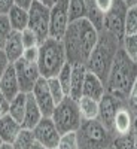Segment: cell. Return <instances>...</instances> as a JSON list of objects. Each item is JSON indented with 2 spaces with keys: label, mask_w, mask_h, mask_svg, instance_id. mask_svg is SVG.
Instances as JSON below:
<instances>
[{
  "label": "cell",
  "mask_w": 137,
  "mask_h": 149,
  "mask_svg": "<svg viewBox=\"0 0 137 149\" xmlns=\"http://www.w3.org/2000/svg\"><path fill=\"white\" fill-rule=\"evenodd\" d=\"M95 2V5H97V8L100 9L103 14H106V12L112 8V5H113V2L115 0H94Z\"/></svg>",
  "instance_id": "74e56055"
},
{
  "label": "cell",
  "mask_w": 137,
  "mask_h": 149,
  "mask_svg": "<svg viewBox=\"0 0 137 149\" xmlns=\"http://www.w3.org/2000/svg\"><path fill=\"white\" fill-rule=\"evenodd\" d=\"M137 33V6L128 8L125 17V36H131Z\"/></svg>",
  "instance_id": "83f0119b"
},
{
  "label": "cell",
  "mask_w": 137,
  "mask_h": 149,
  "mask_svg": "<svg viewBox=\"0 0 137 149\" xmlns=\"http://www.w3.org/2000/svg\"><path fill=\"white\" fill-rule=\"evenodd\" d=\"M79 112L82 119H97L98 118V100L82 95L78 100Z\"/></svg>",
  "instance_id": "7402d4cb"
},
{
  "label": "cell",
  "mask_w": 137,
  "mask_h": 149,
  "mask_svg": "<svg viewBox=\"0 0 137 149\" xmlns=\"http://www.w3.org/2000/svg\"><path fill=\"white\" fill-rule=\"evenodd\" d=\"M57 79L60 81L63 90L66 91V94L69 95V91H70V79H72V64L70 63H66L63 66V69L60 70Z\"/></svg>",
  "instance_id": "f546056e"
},
{
  "label": "cell",
  "mask_w": 137,
  "mask_h": 149,
  "mask_svg": "<svg viewBox=\"0 0 137 149\" xmlns=\"http://www.w3.org/2000/svg\"><path fill=\"white\" fill-rule=\"evenodd\" d=\"M0 91L3 93V95L8 98L9 102L15 95H18L21 93L19 82H18V78H17V72H15L14 64H9V67L6 69L2 79H0Z\"/></svg>",
  "instance_id": "2e32d148"
},
{
  "label": "cell",
  "mask_w": 137,
  "mask_h": 149,
  "mask_svg": "<svg viewBox=\"0 0 137 149\" xmlns=\"http://www.w3.org/2000/svg\"><path fill=\"white\" fill-rule=\"evenodd\" d=\"M133 136H134V146L137 149V116L134 118V127H133Z\"/></svg>",
  "instance_id": "60d3db41"
},
{
  "label": "cell",
  "mask_w": 137,
  "mask_h": 149,
  "mask_svg": "<svg viewBox=\"0 0 137 149\" xmlns=\"http://www.w3.org/2000/svg\"><path fill=\"white\" fill-rule=\"evenodd\" d=\"M14 31L10 27V22L8 15H0V49H3L8 37L10 36V33Z\"/></svg>",
  "instance_id": "4dcf8cb0"
},
{
  "label": "cell",
  "mask_w": 137,
  "mask_h": 149,
  "mask_svg": "<svg viewBox=\"0 0 137 149\" xmlns=\"http://www.w3.org/2000/svg\"><path fill=\"white\" fill-rule=\"evenodd\" d=\"M119 48H121V42L115 36H112L106 30L98 31V40L85 64L88 72L97 74L106 84L109 70L112 67V63H113Z\"/></svg>",
  "instance_id": "3957f363"
},
{
  "label": "cell",
  "mask_w": 137,
  "mask_h": 149,
  "mask_svg": "<svg viewBox=\"0 0 137 149\" xmlns=\"http://www.w3.org/2000/svg\"><path fill=\"white\" fill-rule=\"evenodd\" d=\"M26 104H27V94H26V93H19L18 95H15V97L10 100L9 115L14 118L15 121H18L19 124H22V119H24V113H26Z\"/></svg>",
  "instance_id": "603a6c76"
},
{
  "label": "cell",
  "mask_w": 137,
  "mask_h": 149,
  "mask_svg": "<svg viewBox=\"0 0 137 149\" xmlns=\"http://www.w3.org/2000/svg\"><path fill=\"white\" fill-rule=\"evenodd\" d=\"M36 143L33 130L29 128H21V131L18 133L17 139L14 140V149H31L33 145Z\"/></svg>",
  "instance_id": "cb8c5ba5"
},
{
  "label": "cell",
  "mask_w": 137,
  "mask_h": 149,
  "mask_svg": "<svg viewBox=\"0 0 137 149\" xmlns=\"http://www.w3.org/2000/svg\"><path fill=\"white\" fill-rule=\"evenodd\" d=\"M124 104H127L125 102H121L118 100V98H115L113 95H110V94H104L102 97V100L98 102V121H100L103 125L112 131V127H113V118H115V113H116V110L124 106Z\"/></svg>",
  "instance_id": "7c38bea8"
},
{
  "label": "cell",
  "mask_w": 137,
  "mask_h": 149,
  "mask_svg": "<svg viewBox=\"0 0 137 149\" xmlns=\"http://www.w3.org/2000/svg\"><path fill=\"white\" fill-rule=\"evenodd\" d=\"M0 149H14V145L12 143H2V146H0Z\"/></svg>",
  "instance_id": "ee69618b"
},
{
  "label": "cell",
  "mask_w": 137,
  "mask_h": 149,
  "mask_svg": "<svg viewBox=\"0 0 137 149\" xmlns=\"http://www.w3.org/2000/svg\"><path fill=\"white\" fill-rule=\"evenodd\" d=\"M9 64H12V63H9V60H8L6 54L3 52V49H0V79H2L3 73L6 72V69L9 67Z\"/></svg>",
  "instance_id": "8d00e7d4"
},
{
  "label": "cell",
  "mask_w": 137,
  "mask_h": 149,
  "mask_svg": "<svg viewBox=\"0 0 137 149\" xmlns=\"http://www.w3.org/2000/svg\"><path fill=\"white\" fill-rule=\"evenodd\" d=\"M8 18L10 22V27L14 31H22L29 27V10H24L18 6H12L8 12Z\"/></svg>",
  "instance_id": "44dd1931"
},
{
  "label": "cell",
  "mask_w": 137,
  "mask_h": 149,
  "mask_svg": "<svg viewBox=\"0 0 137 149\" xmlns=\"http://www.w3.org/2000/svg\"><path fill=\"white\" fill-rule=\"evenodd\" d=\"M85 15H86L85 0H70V6H69V22L82 19V18H85Z\"/></svg>",
  "instance_id": "d4e9b609"
},
{
  "label": "cell",
  "mask_w": 137,
  "mask_h": 149,
  "mask_svg": "<svg viewBox=\"0 0 137 149\" xmlns=\"http://www.w3.org/2000/svg\"><path fill=\"white\" fill-rule=\"evenodd\" d=\"M33 134H34L36 142L43 145L45 148H48V149L58 148V142H60L61 134L57 130L55 124L51 118L43 116L39 122H37V125L33 128Z\"/></svg>",
  "instance_id": "8fae6325"
},
{
  "label": "cell",
  "mask_w": 137,
  "mask_h": 149,
  "mask_svg": "<svg viewBox=\"0 0 137 149\" xmlns=\"http://www.w3.org/2000/svg\"><path fill=\"white\" fill-rule=\"evenodd\" d=\"M21 40H22L24 48H33V46H39L40 45V42H39V39H37L36 33L31 29H29V27L26 30L21 31Z\"/></svg>",
  "instance_id": "d6a6232c"
},
{
  "label": "cell",
  "mask_w": 137,
  "mask_h": 149,
  "mask_svg": "<svg viewBox=\"0 0 137 149\" xmlns=\"http://www.w3.org/2000/svg\"><path fill=\"white\" fill-rule=\"evenodd\" d=\"M127 106L130 107V110L133 112V115L137 116V78L134 81V85L128 94V98H127Z\"/></svg>",
  "instance_id": "836d02e7"
},
{
  "label": "cell",
  "mask_w": 137,
  "mask_h": 149,
  "mask_svg": "<svg viewBox=\"0 0 137 149\" xmlns=\"http://www.w3.org/2000/svg\"><path fill=\"white\" fill-rule=\"evenodd\" d=\"M39 2H42L43 5H46V6H49V8H51V6L55 3V0H39Z\"/></svg>",
  "instance_id": "7bdbcfd3"
},
{
  "label": "cell",
  "mask_w": 137,
  "mask_h": 149,
  "mask_svg": "<svg viewBox=\"0 0 137 149\" xmlns=\"http://www.w3.org/2000/svg\"><path fill=\"white\" fill-rule=\"evenodd\" d=\"M61 40L66 49L67 63L86 64L98 40V30L86 18H82L69 22L67 30Z\"/></svg>",
  "instance_id": "6da1fadb"
},
{
  "label": "cell",
  "mask_w": 137,
  "mask_h": 149,
  "mask_svg": "<svg viewBox=\"0 0 137 149\" xmlns=\"http://www.w3.org/2000/svg\"><path fill=\"white\" fill-rule=\"evenodd\" d=\"M51 119L54 121L60 134H66V133H70V131H78V128L82 124V116H81V112H79L78 102L73 100L72 97L66 95L63 100L55 106L52 115H51Z\"/></svg>",
  "instance_id": "8992f818"
},
{
  "label": "cell",
  "mask_w": 137,
  "mask_h": 149,
  "mask_svg": "<svg viewBox=\"0 0 137 149\" xmlns=\"http://www.w3.org/2000/svg\"><path fill=\"white\" fill-rule=\"evenodd\" d=\"M134 115L130 110V107L127 104L121 106L113 118V127H112V133L116 136H127L130 133H133V127H134Z\"/></svg>",
  "instance_id": "5bb4252c"
},
{
  "label": "cell",
  "mask_w": 137,
  "mask_h": 149,
  "mask_svg": "<svg viewBox=\"0 0 137 149\" xmlns=\"http://www.w3.org/2000/svg\"><path fill=\"white\" fill-rule=\"evenodd\" d=\"M137 78V64L125 54L122 48L118 49L106 79V93L127 103L128 94Z\"/></svg>",
  "instance_id": "7a4b0ae2"
},
{
  "label": "cell",
  "mask_w": 137,
  "mask_h": 149,
  "mask_svg": "<svg viewBox=\"0 0 137 149\" xmlns=\"http://www.w3.org/2000/svg\"><path fill=\"white\" fill-rule=\"evenodd\" d=\"M21 58H24L26 61H29V63H37V60H39V46L26 48Z\"/></svg>",
  "instance_id": "e575fe53"
},
{
  "label": "cell",
  "mask_w": 137,
  "mask_h": 149,
  "mask_svg": "<svg viewBox=\"0 0 137 149\" xmlns=\"http://www.w3.org/2000/svg\"><path fill=\"white\" fill-rule=\"evenodd\" d=\"M31 149H48V148H45L43 145H40V143H37V142H36V143L33 145V148H31Z\"/></svg>",
  "instance_id": "f6af8a7d"
},
{
  "label": "cell",
  "mask_w": 137,
  "mask_h": 149,
  "mask_svg": "<svg viewBox=\"0 0 137 149\" xmlns=\"http://www.w3.org/2000/svg\"><path fill=\"white\" fill-rule=\"evenodd\" d=\"M46 81H48V86H49V93H51L54 102H55V106H57L67 94L63 90V86H61V84H60V81L57 78H49Z\"/></svg>",
  "instance_id": "4316f807"
},
{
  "label": "cell",
  "mask_w": 137,
  "mask_h": 149,
  "mask_svg": "<svg viewBox=\"0 0 137 149\" xmlns=\"http://www.w3.org/2000/svg\"><path fill=\"white\" fill-rule=\"evenodd\" d=\"M14 67L17 72V78L19 82L21 93H26V94L31 93L36 82L42 78L39 67H37V63H29L24 58H19L18 61L14 63Z\"/></svg>",
  "instance_id": "30bf717a"
},
{
  "label": "cell",
  "mask_w": 137,
  "mask_h": 149,
  "mask_svg": "<svg viewBox=\"0 0 137 149\" xmlns=\"http://www.w3.org/2000/svg\"><path fill=\"white\" fill-rule=\"evenodd\" d=\"M86 72H88V69H86L85 64H72V79H70L69 97H72L76 102L82 97V88H83Z\"/></svg>",
  "instance_id": "e0dca14e"
},
{
  "label": "cell",
  "mask_w": 137,
  "mask_h": 149,
  "mask_svg": "<svg viewBox=\"0 0 137 149\" xmlns=\"http://www.w3.org/2000/svg\"><path fill=\"white\" fill-rule=\"evenodd\" d=\"M121 48L125 51V54L137 64V33L131 36H124Z\"/></svg>",
  "instance_id": "484cf974"
},
{
  "label": "cell",
  "mask_w": 137,
  "mask_h": 149,
  "mask_svg": "<svg viewBox=\"0 0 137 149\" xmlns=\"http://www.w3.org/2000/svg\"><path fill=\"white\" fill-rule=\"evenodd\" d=\"M24 49L26 48H24L22 40H21V33L19 31H12L10 36L8 37L5 46H3V52L6 54L9 63L14 64L15 61H18L22 57Z\"/></svg>",
  "instance_id": "d6986e66"
},
{
  "label": "cell",
  "mask_w": 137,
  "mask_h": 149,
  "mask_svg": "<svg viewBox=\"0 0 137 149\" xmlns=\"http://www.w3.org/2000/svg\"><path fill=\"white\" fill-rule=\"evenodd\" d=\"M55 149H58V148H55Z\"/></svg>",
  "instance_id": "c3c4849f"
},
{
  "label": "cell",
  "mask_w": 137,
  "mask_h": 149,
  "mask_svg": "<svg viewBox=\"0 0 137 149\" xmlns=\"http://www.w3.org/2000/svg\"><path fill=\"white\" fill-rule=\"evenodd\" d=\"M76 136L79 149H107L115 140V134L98 119H82Z\"/></svg>",
  "instance_id": "5b68a950"
},
{
  "label": "cell",
  "mask_w": 137,
  "mask_h": 149,
  "mask_svg": "<svg viewBox=\"0 0 137 149\" xmlns=\"http://www.w3.org/2000/svg\"><path fill=\"white\" fill-rule=\"evenodd\" d=\"M22 125L15 121L10 115H5L0 118V139L5 143H14L18 133L21 131Z\"/></svg>",
  "instance_id": "ffe728a7"
},
{
  "label": "cell",
  "mask_w": 137,
  "mask_h": 149,
  "mask_svg": "<svg viewBox=\"0 0 137 149\" xmlns=\"http://www.w3.org/2000/svg\"><path fill=\"white\" fill-rule=\"evenodd\" d=\"M128 8L124 5L122 0H115L112 8L104 14L103 30L115 36L122 45V39L125 36V17Z\"/></svg>",
  "instance_id": "ba28073f"
},
{
  "label": "cell",
  "mask_w": 137,
  "mask_h": 149,
  "mask_svg": "<svg viewBox=\"0 0 137 149\" xmlns=\"http://www.w3.org/2000/svg\"><path fill=\"white\" fill-rule=\"evenodd\" d=\"M12 6H14V0H0V15H8Z\"/></svg>",
  "instance_id": "f35d334b"
},
{
  "label": "cell",
  "mask_w": 137,
  "mask_h": 149,
  "mask_svg": "<svg viewBox=\"0 0 137 149\" xmlns=\"http://www.w3.org/2000/svg\"><path fill=\"white\" fill-rule=\"evenodd\" d=\"M31 93L34 95V100H36L37 106H39L42 115L51 118L52 112L55 109V102H54L51 93H49L48 81L45 78H40L39 81L36 82V85H34V88H33Z\"/></svg>",
  "instance_id": "4fadbf2b"
},
{
  "label": "cell",
  "mask_w": 137,
  "mask_h": 149,
  "mask_svg": "<svg viewBox=\"0 0 137 149\" xmlns=\"http://www.w3.org/2000/svg\"><path fill=\"white\" fill-rule=\"evenodd\" d=\"M43 118L42 112L37 106L36 100H34V95L33 93H27V104H26V113H24V119H22V128H29L33 130L37 122Z\"/></svg>",
  "instance_id": "ac0fdd59"
},
{
  "label": "cell",
  "mask_w": 137,
  "mask_h": 149,
  "mask_svg": "<svg viewBox=\"0 0 137 149\" xmlns=\"http://www.w3.org/2000/svg\"><path fill=\"white\" fill-rule=\"evenodd\" d=\"M49 24H51V8L34 0L29 9V29H31L39 42H45L49 37Z\"/></svg>",
  "instance_id": "52a82bcc"
},
{
  "label": "cell",
  "mask_w": 137,
  "mask_h": 149,
  "mask_svg": "<svg viewBox=\"0 0 137 149\" xmlns=\"http://www.w3.org/2000/svg\"><path fill=\"white\" fill-rule=\"evenodd\" d=\"M104 94H106V84L97 74L86 72L85 81H83V88H82V95L100 102Z\"/></svg>",
  "instance_id": "9a60e30c"
},
{
  "label": "cell",
  "mask_w": 137,
  "mask_h": 149,
  "mask_svg": "<svg viewBox=\"0 0 137 149\" xmlns=\"http://www.w3.org/2000/svg\"><path fill=\"white\" fill-rule=\"evenodd\" d=\"M58 149H79L76 131L61 134L60 142H58Z\"/></svg>",
  "instance_id": "f1b7e54d"
},
{
  "label": "cell",
  "mask_w": 137,
  "mask_h": 149,
  "mask_svg": "<svg viewBox=\"0 0 137 149\" xmlns=\"http://www.w3.org/2000/svg\"><path fill=\"white\" fill-rule=\"evenodd\" d=\"M69 6L70 0H55L51 6V24H49V37L61 40L69 26Z\"/></svg>",
  "instance_id": "9c48e42d"
},
{
  "label": "cell",
  "mask_w": 137,
  "mask_h": 149,
  "mask_svg": "<svg viewBox=\"0 0 137 149\" xmlns=\"http://www.w3.org/2000/svg\"><path fill=\"white\" fill-rule=\"evenodd\" d=\"M107 149H115V148H113V145H112V146H110V148H107Z\"/></svg>",
  "instance_id": "bcb514c9"
},
{
  "label": "cell",
  "mask_w": 137,
  "mask_h": 149,
  "mask_svg": "<svg viewBox=\"0 0 137 149\" xmlns=\"http://www.w3.org/2000/svg\"><path fill=\"white\" fill-rule=\"evenodd\" d=\"M122 2L127 8H136L137 6V0H122Z\"/></svg>",
  "instance_id": "b9f144b4"
},
{
  "label": "cell",
  "mask_w": 137,
  "mask_h": 149,
  "mask_svg": "<svg viewBox=\"0 0 137 149\" xmlns=\"http://www.w3.org/2000/svg\"><path fill=\"white\" fill-rule=\"evenodd\" d=\"M9 106H10V102L0 91V118L5 115H9Z\"/></svg>",
  "instance_id": "d590c367"
},
{
  "label": "cell",
  "mask_w": 137,
  "mask_h": 149,
  "mask_svg": "<svg viewBox=\"0 0 137 149\" xmlns=\"http://www.w3.org/2000/svg\"><path fill=\"white\" fill-rule=\"evenodd\" d=\"M2 143H3V140H2V139H0V146H2Z\"/></svg>",
  "instance_id": "7dc6e473"
},
{
  "label": "cell",
  "mask_w": 137,
  "mask_h": 149,
  "mask_svg": "<svg viewBox=\"0 0 137 149\" xmlns=\"http://www.w3.org/2000/svg\"><path fill=\"white\" fill-rule=\"evenodd\" d=\"M33 2H34V0H14V5L21 8V9H24V10H29L31 8Z\"/></svg>",
  "instance_id": "ab89813d"
},
{
  "label": "cell",
  "mask_w": 137,
  "mask_h": 149,
  "mask_svg": "<svg viewBox=\"0 0 137 149\" xmlns=\"http://www.w3.org/2000/svg\"><path fill=\"white\" fill-rule=\"evenodd\" d=\"M113 148L115 149H136L133 133H130L127 136H116L113 140Z\"/></svg>",
  "instance_id": "1f68e13d"
},
{
  "label": "cell",
  "mask_w": 137,
  "mask_h": 149,
  "mask_svg": "<svg viewBox=\"0 0 137 149\" xmlns=\"http://www.w3.org/2000/svg\"><path fill=\"white\" fill-rule=\"evenodd\" d=\"M67 63L66 58V49L63 40L48 37L45 42L39 45V60H37V67H39L40 76L45 79L57 78L60 70Z\"/></svg>",
  "instance_id": "277c9868"
}]
</instances>
